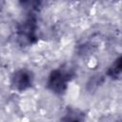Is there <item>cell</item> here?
I'll return each instance as SVG.
<instances>
[{
  "mask_svg": "<svg viewBox=\"0 0 122 122\" xmlns=\"http://www.w3.org/2000/svg\"><path fill=\"white\" fill-rule=\"evenodd\" d=\"M121 73V58L118 57L114 63L110 67L108 71V74L112 78H118Z\"/></svg>",
  "mask_w": 122,
  "mask_h": 122,
  "instance_id": "3957f363",
  "label": "cell"
},
{
  "mask_svg": "<svg viewBox=\"0 0 122 122\" xmlns=\"http://www.w3.org/2000/svg\"><path fill=\"white\" fill-rule=\"evenodd\" d=\"M33 83V76L32 73L27 70H18L13 72L10 79L11 87L18 91V92H24L31 87Z\"/></svg>",
  "mask_w": 122,
  "mask_h": 122,
  "instance_id": "7a4b0ae2",
  "label": "cell"
},
{
  "mask_svg": "<svg viewBox=\"0 0 122 122\" xmlns=\"http://www.w3.org/2000/svg\"><path fill=\"white\" fill-rule=\"evenodd\" d=\"M70 80V76L67 71L62 70H54L52 71L48 78L47 86L50 91L56 94H62L66 92L68 88V83Z\"/></svg>",
  "mask_w": 122,
  "mask_h": 122,
  "instance_id": "6da1fadb",
  "label": "cell"
}]
</instances>
